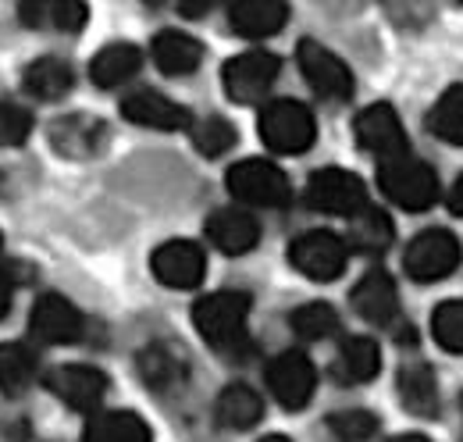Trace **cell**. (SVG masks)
<instances>
[{"label":"cell","mask_w":463,"mask_h":442,"mask_svg":"<svg viewBox=\"0 0 463 442\" xmlns=\"http://www.w3.org/2000/svg\"><path fill=\"white\" fill-rule=\"evenodd\" d=\"M246 318H250V296L232 289L211 293L193 307V325L203 335V342L218 353L246 350Z\"/></svg>","instance_id":"6da1fadb"},{"label":"cell","mask_w":463,"mask_h":442,"mask_svg":"<svg viewBox=\"0 0 463 442\" xmlns=\"http://www.w3.org/2000/svg\"><path fill=\"white\" fill-rule=\"evenodd\" d=\"M378 186L403 211H428L439 200V175H435V168L410 158V154L392 158V161H378Z\"/></svg>","instance_id":"7a4b0ae2"},{"label":"cell","mask_w":463,"mask_h":442,"mask_svg":"<svg viewBox=\"0 0 463 442\" xmlns=\"http://www.w3.org/2000/svg\"><path fill=\"white\" fill-rule=\"evenodd\" d=\"M260 139L275 154H303L314 147V114L299 101H271L260 110Z\"/></svg>","instance_id":"3957f363"},{"label":"cell","mask_w":463,"mask_h":442,"mask_svg":"<svg viewBox=\"0 0 463 442\" xmlns=\"http://www.w3.org/2000/svg\"><path fill=\"white\" fill-rule=\"evenodd\" d=\"M225 182H229V193L235 200L253 204V207H286L292 200L286 171L271 161H260V158H246V161L232 165Z\"/></svg>","instance_id":"277c9868"},{"label":"cell","mask_w":463,"mask_h":442,"mask_svg":"<svg viewBox=\"0 0 463 442\" xmlns=\"http://www.w3.org/2000/svg\"><path fill=\"white\" fill-rule=\"evenodd\" d=\"M307 204L325 215L356 218L367 207V186L346 168H321L307 178Z\"/></svg>","instance_id":"5b68a950"},{"label":"cell","mask_w":463,"mask_h":442,"mask_svg":"<svg viewBox=\"0 0 463 442\" xmlns=\"http://www.w3.org/2000/svg\"><path fill=\"white\" fill-rule=\"evenodd\" d=\"M403 268L413 282H439L460 268V239L446 228H428L410 239Z\"/></svg>","instance_id":"8992f818"},{"label":"cell","mask_w":463,"mask_h":442,"mask_svg":"<svg viewBox=\"0 0 463 442\" xmlns=\"http://www.w3.org/2000/svg\"><path fill=\"white\" fill-rule=\"evenodd\" d=\"M349 246L343 235L328 232V228H314L303 232L299 239H292L289 246V264L296 272H303L314 282H332L346 272Z\"/></svg>","instance_id":"52a82bcc"},{"label":"cell","mask_w":463,"mask_h":442,"mask_svg":"<svg viewBox=\"0 0 463 442\" xmlns=\"http://www.w3.org/2000/svg\"><path fill=\"white\" fill-rule=\"evenodd\" d=\"M282 72V61L268 51H246V54L232 57L222 68V82L225 93L235 104H260L268 97V90L275 86Z\"/></svg>","instance_id":"ba28073f"},{"label":"cell","mask_w":463,"mask_h":442,"mask_svg":"<svg viewBox=\"0 0 463 442\" xmlns=\"http://www.w3.org/2000/svg\"><path fill=\"white\" fill-rule=\"evenodd\" d=\"M296 57H299L303 79L310 82V90L317 97H325V101H349L353 97V75L343 64V57H335L328 47H321L314 40H303Z\"/></svg>","instance_id":"9c48e42d"},{"label":"cell","mask_w":463,"mask_h":442,"mask_svg":"<svg viewBox=\"0 0 463 442\" xmlns=\"http://www.w3.org/2000/svg\"><path fill=\"white\" fill-rule=\"evenodd\" d=\"M314 386H317V371L310 357L299 350H286L268 364V389L286 410H303L314 396Z\"/></svg>","instance_id":"30bf717a"},{"label":"cell","mask_w":463,"mask_h":442,"mask_svg":"<svg viewBox=\"0 0 463 442\" xmlns=\"http://www.w3.org/2000/svg\"><path fill=\"white\" fill-rule=\"evenodd\" d=\"M356 143L367 154H374L378 161H392V158L410 154L403 121L389 104H374V108L356 114Z\"/></svg>","instance_id":"8fae6325"},{"label":"cell","mask_w":463,"mask_h":442,"mask_svg":"<svg viewBox=\"0 0 463 442\" xmlns=\"http://www.w3.org/2000/svg\"><path fill=\"white\" fill-rule=\"evenodd\" d=\"M29 332H33V339H40L47 346H64V342L82 339L86 318L71 300H64L58 293H47L36 300V307L29 314Z\"/></svg>","instance_id":"7c38bea8"},{"label":"cell","mask_w":463,"mask_h":442,"mask_svg":"<svg viewBox=\"0 0 463 442\" xmlns=\"http://www.w3.org/2000/svg\"><path fill=\"white\" fill-rule=\"evenodd\" d=\"M51 392L64 399L71 410H82V414H100V403L108 396V375L97 371V368H86V364H64L54 368L51 379H47Z\"/></svg>","instance_id":"4fadbf2b"},{"label":"cell","mask_w":463,"mask_h":442,"mask_svg":"<svg viewBox=\"0 0 463 442\" xmlns=\"http://www.w3.org/2000/svg\"><path fill=\"white\" fill-rule=\"evenodd\" d=\"M47 136H51V147L58 150L61 158L86 161L108 143V125L100 118H93V114H64V118L51 121Z\"/></svg>","instance_id":"5bb4252c"},{"label":"cell","mask_w":463,"mask_h":442,"mask_svg":"<svg viewBox=\"0 0 463 442\" xmlns=\"http://www.w3.org/2000/svg\"><path fill=\"white\" fill-rule=\"evenodd\" d=\"M203 272H207V257L189 239H172L154 254V275L168 289H196L203 282Z\"/></svg>","instance_id":"9a60e30c"},{"label":"cell","mask_w":463,"mask_h":442,"mask_svg":"<svg viewBox=\"0 0 463 442\" xmlns=\"http://www.w3.org/2000/svg\"><path fill=\"white\" fill-rule=\"evenodd\" d=\"M349 303H353V311H356L364 322H371V325H389V322L396 318V311H400V293H396L392 275L378 268V272H367V275L356 282Z\"/></svg>","instance_id":"2e32d148"},{"label":"cell","mask_w":463,"mask_h":442,"mask_svg":"<svg viewBox=\"0 0 463 442\" xmlns=\"http://www.w3.org/2000/svg\"><path fill=\"white\" fill-rule=\"evenodd\" d=\"M121 114L136 125H146V129H161V132H178L189 125V110L178 108L172 97L157 93V90H139V93H128L121 101Z\"/></svg>","instance_id":"e0dca14e"},{"label":"cell","mask_w":463,"mask_h":442,"mask_svg":"<svg viewBox=\"0 0 463 442\" xmlns=\"http://www.w3.org/2000/svg\"><path fill=\"white\" fill-rule=\"evenodd\" d=\"M207 239H211L222 254L242 257V254H250V250L257 246L260 225H257L253 215H246V211H239V207H222V211H214V215L207 218Z\"/></svg>","instance_id":"ac0fdd59"},{"label":"cell","mask_w":463,"mask_h":442,"mask_svg":"<svg viewBox=\"0 0 463 442\" xmlns=\"http://www.w3.org/2000/svg\"><path fill=\"white\" fill-rule=\"evenodd\" d=\"M289 18V7L282 0H239L229 7L232 29L246 40H264L275 36Z\"/></svg>","instance_id":"d6986e66"},{"label":"cell","mask_w":463,"mask_h":442,"mask_svg":"<svg viewBox=\"0 0 463 442\" xmlns=\"http://www.w3.org/2000/svg\"><path fill=\"white\" fill-rule=\"evenodd\" d=\"M382 371V350L374 339L367 335H353L339 346V357L332 364V375L343 386H356V382H371Z\"/></svg>","instance_id":"ffe728a7"},{"label":"cell","mask_w":463,"mask_h":442,"mask_svg":"<svg viewBox=\"0 0 463 442\" xmlns=\"http://www.w3.org/2000/svg\"><path fill=\"white\" fill-rule=\"evenodd\" d=\"M400 399L410 414L417 418H435L439 414V382L435 371L424 360H406L400 368Z\"/></svg>","instance_id":"44dd1931"},{"label":"cell","mask_w":463,"mask_h":442,"mask_svg":"<svg viewBox=\"0 0 463 442\" xmlns=\"http://www.w3.org/2000/svg\"><path fill=\"white\" fill-rule=\"evenodd\" d=\"M150 51H154V64H157L161 72H168V75H189V72H196L200 61H203L200 40H193L189 33H178V29L157 33V40H154Z\"/></svg>","instance_id":"7402d4cb"},{"label":"cell","mask_w":463,"mask_h":442,"mask_svg":"<svg viewBox=\"0 0 463 442\" xmlns=\"http://www.w3.org/2000/svg\"><path fill=\"white\" fill-rule=\"evenodd\" d=\"M82 442H150V425L136 410H100L90 418Z\"/></svg>","instance_id":"603a6c76"},{"label":"cell","mask_w":463,"mask_h":442,"mask_svg":"<svg viewBox=\"0 0 463 442\" xmlns=\"http://www.w3.org/2000/svg\"><path fill=\"white\" fill-rule=\"evenodd\" d=\"M71 82H75L71 79V64L61 61V57H36L22 72V86L36 101H61V97H68Z\"/></svg>","instance_id":"cb8c5ba5"},{"label":"cell","mask_w":463,"mask_h":442,"mask_svg":"<svg viewBox=\"0 0 463 442\" xmlns=\"http://www.w3.org/2000/svg\"><path fill=\"white\" fill-rule=\"evenodd\" d=\"M143 68V51L132 43H111L90 61V79L100 90H115L121 82H128L136 72Z\"/></svg>","instance_id":"d4e9b609"},{"label":"cell","mask_w":463,"mask_h":442,"mask_svg":"<svg viewBox=\"0 0 463 442\" xmlns=\"http://www.w3.org/2000/svg\"><path fill=\"white\" fill-rule=\"evenodd\" d=\"M264 418V399L257 389H250L246 382H235L218 396V421L232 428V432H246Z\"/></svg>","instance_id":"484cf974"},{"label":"cell","mask_w":463,"mask_h":442,"mask_svg":"<svg viewBox=\"0 0 463 442\" xmlns=\"http://www.w3.org/2000/svg\"><path fill=\"white\" fill-rule=\"evenodd\" d=\"M346 246L356 254H385L392 246V221L378 207H364L356 218H349Z\"/></svg>","instance_id":"4316f807"},{"label":"cell","mask_w":463,"mask_h":442,"mask_svg":"<svg viewBox=\"0 0 463 442\" xmlns=\"http://www.w3.org/2000/svg\"><path fill=\"white\" fill-rule=\"evenodd\" d=\"M25 25H54L61 33H79L86 25V4L79 0H36V4H22L18 7Z\"/></svg>","instance_id":"83f0119b"},{"label":"cell","mask_w":463,"mask_h":442,"mask_svg":"<svg viewBox=\"0 0 463 442\" xmlns=\"http://www.w3.org/2000/svg\"><path fill=\"white\" fill-rule=\"evenodd\" d=\"M36 379V353L25 342H0V392L18 396Z\"/></svg>","instance_id":"f1b7e54d"},{"label":"cell","mask_w":463,"mask_h":442,"mask_svg":"<svg viewBox=\"0 0 463 442\" xmlns=\"http://www.w3.org/2000/svg\"><path fill=\"white\" fill-rule=\"evenodd\" d=\"M424 125H428V132L439 136L442 143L463 147V82L460 86H449V90L435 101V108L428 110Z\"/></svg>","instance_id":"f546056e"},{"label":"cell","mask_w":463,"mask_h":442,"mask_svg":"<svg viewBox=\"0 0 463 442\" xmlns=\"http://www.w3.org/2000/svg\"><path fill=\"white\" fill-rule=\"evenodd\" d=\"M139 375H143V382L150 389H157V392H168L182 382V375H185V368H182V360H178V353H172L168 346H146L143 353H139Z\"/></svg>","instance_id":"4dcf8cb0"},{"label":"cell","mask_w":463,"mask_h":442,"mask_svg":"<svg viewBox=\"0 0 463 442\" xmlns=\"http://www.w3.org/2000/svg\"><path fill=\"white\" fill-rule=\"evenodd\" d=\"M289 325L303 339H328L332 332H339V314L328 303H303L289 314Z\"/></svg>","instance_id":"1f68e13d"},{"label":"cell","mask_w":463,"mask_h":442,"mask_svg":"<svg viewBox=\"0 0 463 442\" xmlns=\"http://www.w3.org/2000/svg\"><path fill=\"white\" fill-rule=\"evenodd\" d=\"M235 125H232L229 118H222V114H211V118H203L196 129H193V143H196V150L200 154H207V158H218V154H225L235 147Z\"/></svg>","instance_id":"d6a6232c"},{"label":"cell","mask_w":463,"mask_h":442,"mask_svg":"<svg viewBox=\"0 0 463 442\" xmlns=\"http://www.w3.org/2000/svg\"><path fill=\"white\" fill-rule=\"evenodd\" d=\"M431 332L442 350L463 353V300H446L431 314Z\"/></svg>","instance_id":"836d02e7"},{"label":"cell","mask_w":463,"mask_h":442,"mask_svg":"<svg viewBox=\"0 0 463 442\" xmlns=\"http://www.w3.org/2000/svg\"><path fill=\"white\" fill-rule=\"evenodd\" d=\"M328 428L343 442H367L378 432V418L367 410H339L328 418Z\"/></svg>","instance_id":"e575fe53"},{"label":"cell","mask_w":463,"mask_h":442,"mask_svg":"<svg viewBox=\"0 0 463 442\" xmlns=\"http://www.w3.org/2000/svg\"><path fill=\"white\" fill-rule=\"evenodd\" d=\"M33 132V110L22 104H0V147H22Z\"/></svg>","instance_id":"d590c367"},{"label":"cell","mask_w":463,"mask_h":442,"mask_svg":"<svg viewBox=\"0 0 463 442\" xmlns=\"http://www.w3.org/2000/svg\"><path fill=\"white\" fill-rule=\"evenodd\" d=\"M11 278H7V272H0V318H7V311H11Z\"/></svg>","instance_id":"8d00e7d4"},{"label":"cell","mask_w":463,"mask_h":442,"mask_svg":"<svg viewBox=\"0 0 463 442\" xmlns=\"http://www.w3.org/2000/svg\"><path fill=\"white\" fill-rule=\"evenodd\" d=\"M449 211H453L457 218H463V175L453 182V189H449Z\"/></svg>","instance_id":"74e56055"},{"label":"cell","mask_w":463,"mask_h":442,"mask_svg":"<svg viewBox=\"0 0 463 442\" xmlns=\"http://www.w3.org/2000/svg\"><path fill=\"white\" fill-rule=\"evenodd\" d=\"M389 442H428V439H424V436H413V432H410V436H396V439H389Z\"/></svg>","instance_id":"f35d334b"},{"label":"cell","mask_w":463,"mask_h":442,"mask_svg":"<svg viewBox=\"0 0 463 442\" xmlns=\"http://www.w3.org/2000/svg\"><path fill=\"white\" fill-rule=\"evenodd\" d=\"M260 442H289L286 436H268V439H260Z\"/></svg>","instance_id":"ab89813d"},{"label":"cell","mask_w":463,"mask_h":442,"mask_svg":"<svg viewBox=\"0 0 463 442\" xmlns=\"http://www.w3.org/2000/svg\"><path fill=\"white\" fill-rule=\"evenodd\" d=\"M0 186H4V175H0Z\"/></svg>","instance_id":"60d3db41"},{"label":"cell","mask_w":463,"mask_h":442,"mask_svg":"<svg viewBox=\"0 0 463 442\" xmlns=\"http://www.w3.org/2000/svg\"><path fill=\"white\" fill-rule=\"evenodd\" d=\"M460 407H463V396H460Z\"/></svg>","instance_id":"b9f144b4"}]
</instances>
